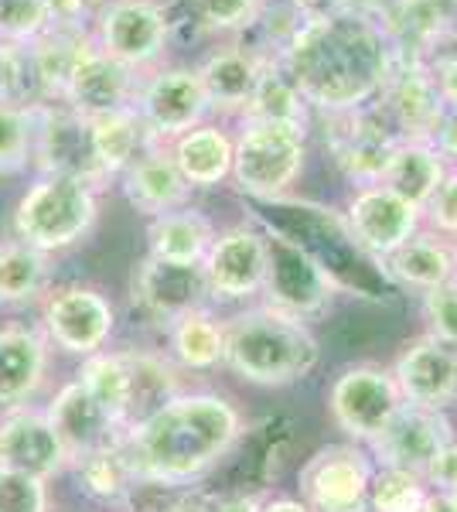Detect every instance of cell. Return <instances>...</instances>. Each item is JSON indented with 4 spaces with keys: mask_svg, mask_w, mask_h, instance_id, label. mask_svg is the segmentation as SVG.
<instances>
[{
    "mask_svg": "<svg viewBox=\"0 0 457 512\" xmlns=\"http://www.w3.org/2000/svg\"><path fill=\"white\" fill-rule=\"evenodd\" d=\"M280 65L314 117H331L376 103L393 69V45L376 21L338 11L307 14Z\"/></svg>",
    "mask_w": 457,
    "mask_h": 512,
    "instance_id": "obj_1",
    "label": "cell"
},
{
    "mask_svg": "<svg viewBox=\"0 0 457 512\" xmlns=\"http://www.w3.org/2000/svg\"><path fill=\"white\" fill-rule=\"evenodd\" d=\"M243 420L226 396L178 393L123 434V451L144 485H185L229 458Z\"/></svg>",
    "mask_w": 457,
    "mask_h": 512,
    "instance_id": "obj_2",
    "label": "cell"
},
{
    "mask_svg": "<svg viewBox=\"0 0 457 512\" xmlns=\"http://www.w3.org/2000/svg\"><path fill=\"white\" fill-rule=\"evenodd\" d=\"M249 222L270 236L287 239L307 260L318 263V270L335 284V291L365 297V301H389L396 291L393 277L386 274L382 260H376L355 239L345 212L328 209L304 198H273V202H249Z\"/></svg>",
    "mask_w": 457,
    "mask_h": 512,
    "instance_id": "obj_3",
    "label": "cell"
},
{
    "mask_svg": "<svg viewBox=\"0 0 457 512\" xmlns=\"http://www.w3.org/2000/svg\"><path fill=\"white\" fill-rule=\"evenodd\" d=\"M222 366L256 386H290L318 366L321 345L301 318L263 304L232 315L222 325Z\"/></svg>",
    "mask_w": 457,
    "mask_h": 512,
    "instance_id": "obj_4",
    "label": "cell"
},
{
    "mask_svg": "<svg viewBox=\"0 0 457 512\" xmlns=\"http://www.w3.org/2000/svg\"><path fill=\"white\" fill-rule=\"evenodd\" d=\"M99 222V188L69 175H35L14 202L11 233L41 253L86 243Z\"/></svg>",
    "mask_w": 457,
    "mask_h": 512,
    "instance_id": "obj_5",
    "label": "cell"
},
{
    "mask_svg": "<svg viewBox=\"0 0 457 512\" xmlns=\"http://www.w3.org/2000/svg\"><path fill=\"white\" fill-rule=\"evenodd\" d=\"M307 137H311V127H301V123L239 120L232 188L246 202L284 198L304 175Z\"/></svg>",
    "mask_w": 457,
    "mask_h": 512,
    "instance_id": "obj_6",
    "label": "cell"
},
{
    "mask_svg": "<svg viewBox=\"0 0 457 512\" xmlns=\"http://www.w3.org/2000/svg\"><path fill=\"white\" fill-rule=\"evenodd\" d=\"M93 45L113 62L127 65L137 76H147L168 62L174 31L164 0H103L89 24Z\"/></svg>",
    "mask_w": 457,
    "mask_h": 512,
    "instance_id": "obj_7",
    "label": "cell"
},
{
    "mask_svg": "<svg viewBox=\"0 0 457 512\" xmlns=\"http://www.w3.org/2000/svg\"><path fill=\"white\" fill-rule=\"evenodd\" d=\"M134 110L154 144H171L191 127L212 120V103L195 62H164L137 82Z\"/></svg>",
    "mask_w": 457,
    "mask_h": 512,
    "instance_id": "obj_8",
    "label": "cell"
},
{
    "mask_svg": "<svg viewBox=\"0 0 457 512\" xmlns=\"http://www.w3.org/2000/svg\"><path fill=\"white\" fill-rule=\"evenodd\" d=\"M35 175H69L89 181L103 192L113 185L103 175L93 147V127L65 103H35V154H31Z\"/></svg>",
    "mask_w": 457,
    "mask_h": 512,
    "instance_id": "obj_9",
    "label": "cell"
},
{
    "mask_svg": "<svg viewBox=\"0 0 457 512\" xmlns=\"http://www.w3.org/2000/svg\"><path fill=\"white\" fill-rule=\"evenodd\" d=\"M324 123V147H328L335 168L342 171L348 185H376L386 175V164L393 158L396 130L389 127L379 106H365L352 113H331V117H314Z\"/></svg>",
    "mask_w": 457,
    "mask_h": 512,
    "instance_id": "obj_10",
    "label": "cell"
},
{
    "mask_svg": "<svg viewBox=\"0 0 457 512\" xmlns=\"http://www.w3.org/2000/svg\"><path fill=\"white\" fill-rule=\"evenodd\" d=\"M130 301L144 321L171 328L191 311H202L212 294L202 263H168L157 256H144L130 277Z\"/></svg>",
    "mask_w": 457,
    "mask_h": 512,
    "instance_id": "obj_11",
    "label": "cell"
},
{
    "mask_svg": "<svg viewBox=\"0 0 457 512\" xmlns=\"http://www.w3.org/2000/svg\"><path fill=\"white\" fill-rule=\"evenodd\" d=\"M328 407L335 424L348 437L372 444L386 431V424L403 407V393L396 376L379 366H352L331 383Z\"/></svg>",
    "mask_w": 457,
    "mask_h": 512,
    "instance_id": "obj_12",
    "label": "cell"
},
{
    "mask_svg": "<svg viewBox=\"0 0 457 512\" xmlns=\"http://www.w3.org/2000/svg\"><path fill=\"white\" fill-rule=\"evenodd\" d=\"M267 233L256 222L219 229L202 260V274L212 301H246L267 284Z\"/></svg>",
    "mask_w": 457,
    "mask_h": 512,
    "instance_id": "obj_13",
    "label": "cell"
},
{
    "mask_svg": "<svg viewBox=\"0 0 457 512\" xmlns=\"http://www.w3.org/2000/svg\"><path fill=\"white\" fill-rule=\"evenodd\" d=\"M369 454L352 444H331L301 468V502L311 512H369Z\"/></svg>",
    "mask_w": 457,
    "mask_h": 512,
    "instance_id": "obj_14",
    "label": "cell"
},
{
    "mask_svg": "<svg viewBox=\"0 0 457 512\" xmlns=\"http://www.w3.org/2000/svg\"><path fill=\"white\" fill-rule=\"evenodd\" d=\"M376 106L400 140H434L437 123L444 117V99L434 86L427 59L393 52V69Z\"/></svg>",
    "mask_w": 457,
    "mask_h": 512,
    "instance_id": "obj_15",
    "label": "cell"
},
{
    "mask_svg": "<svg viewBox=\"0 0 457 512\" xmlns=\"http://www.w3.org/2000/svg\"><path fill=\"white\" fill-rule=\"evenodd\" d=\"M41 325H45L48 342H55L62 352L72 355H96L110 342L116 315L113 304L106 301L96 287H58L45 297L41 308Z\"/></svg>",
    "mask_w": 457,
    "mask_h": 512,
    "instance_id": "obj_16",
    "label": "cell"
},
{
    "mask_svg": "<svg viewBox=\"0 0 457 512\" xmlns=\"http://www.w3.org/2000/svg\"><path fill=\"white\" fill-rule=\"evenodd\" d=\"M345 219L352 226L362 250H369L376 260H386L396 253L410 236L423 229V212L403 195H396L389 185H355L345 202Z\"/></svg>",
    "mask_w": 457,
    "mask_h": 512,
    "instance_id": "obj_17",
    "label": "cell"
},
{
    "mask_svg": "<svg viewBox=\"0 0 457 512\" xmlns=\"http://www.w3.org/2000/svg\"><path fill=\"white\" fill-rule=\"evenodd\" d=\"M451 441H454V427L444 410L403 400L396 417L389 420L386 431L369 448L372 458L379 461V468H403V472L427 478V468L434 465V458Z\"/></svg>",
    "mask_w": 457,
    "mask_h": 512,
    "instance_id": "obj_18",
    "label": "cell"
},
{
    "mask_svg": "<svg viewBox=\"0 0 457 512\" xmlns=\"http://www.w3.org/2000/svg\"><path fill=\"white\" fill-rule=\"evenodd\" d=\"M267 65L270 62L263 59V55H256L253 48L239 38L215 41V45L205 48L202 59L195 62V69H198V76H202L205 93H209L212 117L232 120V123L243 117Z\"/></svg>",
    "mask_w": 457,
    "mask_h": 512,
    "instance_id": "obj_19",
    "label": "cell"
},
{
    "mask_svg": "<svg viewBox=\"0 0 457 512\" xmlns=\"http://www.w3.org/2000/svg\"><path fill=\"white\" fill-rule=\"evenodd\" d=\"M267 250H270V263H267V284H263L267 301L273 308L287 311V315L301 321L321 315L331 304V297H335V284L321 274L318 263L307 260L287 239L270 233H267Z\"/></svg>",
    "mask_w": 457,
    "mask_h": 512,
    "instance_id": "obj_20",
    "label": "cell"
},
{
    "mask_svg": "<svg viewBox=\"0 0 457 512\" xmlns=\"http://www.w3.org/2000/svg\"><path fill=\"white\" fill-rule=\"evenodd\" d=\"M406 403L444 410L457 403V342L434 332L413 338L393 366Z\"/></svg>",
    "mask_w": 457,
    "mask_h": 512,
    "instance_id": "obj_21",
    "label": "cell"
},
{
    "mask_svg": "<svg viewBox=\"0 0 457 512\" xmlns=\"http://www.w3.org/2000/svg\"><path fill=\"white\" fill-rule=\"evenodd\" d=\"M65 465H69V451L45 414L18 407L0 417V468H14L48 482Z\"/></svg>",
    "mask_w": 457,
    "mask_h": 512,
    "instance_id": "obj_22",
    "label": "cell"
},
{
    "mask_svg": "<svg viewBox=\"0 0 457 512\" xmlns=\"http://www.w3.org/2000/svg\"><path fill=\"white\" fill-rule=\"evenodd\" d=\"M113 185L120 188L130 209L140 212L147 222L181 209V205H191V185L181 178L168 144H151Z\"/></svg>",
    "mask_w": 457,
    "mask_h": 512,
    "instance_id": "obj_23",
    "label": "cell"
},
{
    "mask_svg": "<svg viewBox=\"0 0 457 512\" xmlns=\"http://www.w3.org/2000/svg\"><path fill=\"white\" fill-rule=\"evenodd\" d=\"M45 417L52 420L55 434L62 437L65 451H69V461L82 458V454L113 448V444H120L123 434H127V427L116 424L93 396L86 393V386H82L79 379H72L69 386H62V390L55 393Z\"/></svg>",
    "mask_w": 457,
    "mask_h": 512,
    "instance_id": "obj_24",
    "label": "cell"
},
{
    "mask_svg": "<svg viewBox=\"0 0 457 512\" xmlns=\"http://www.w3.org/2000/svg\"><path fill=\"white\" fill-rule=\"evenodd\" d=\"M181 178L191 185V192H212L232 181V161H236V127L229 120H205L191 127L188 134L174 137L168 144Z\"/></svg>",
    "mask_w": 457,
    "mask_h": 512,
    "instance_id": "obj_25",
    "label": "cell"
},
{
    "mask_svg": "<svg viewBox=\"0 0 457 512\" xmlns=\"http://www.w3.org/2000/svg\"><path fill=\"white\" fill-rule=\"evenodd\" d=\"M137 82L140 76L130 72L127 65L113 62L110 55H103L93 45L82 62L76 65V72L69 76V86L58 103L72 106L82 117H99V113H113L123 106H134L137 96Z\"/></svg>",
    "mask_w": 457,
    "mask_h": 512,
    "instance_id": "obj_26",
    "label": "cell"
},
{
    "mask_svg": "<svg viewBox=\"0 0 457 512\" xmlns=\"http://www.w3.org/2000/svg\"><path fill=\"white\" fill-rule=\"evenodd\" d=\"M174 45H215L246 35L267 0H164Z\"/></svg>",
    "mask_w": 457,
    "mask_h": 512,
    "instance_id": "obj_27",
    "label": "cell"
},
{
    "mask_svg": "<svg viewBox=\"0 0 457 512\" xmlns=\"http://www.w3.org/2000/svg\"><path fill=\"white\" fill-rule=\"evenodd\" d=\"M48 369V338L35 328H0V410H18Z\"/></svg>",
    "mask_w": 457,
    "mask_h": 512,
    "instance_id": "obj_28",
    "label": "cell"
},
{
    "mask_svg": "<svg viewBox=\"0 0 457 512\" xmlns=\"http://www.w3.org/2000/svg\"><path fill=\"white\" fill-rule=\"evenodd\" d=\"M382 267L396 287H413V291L427 294L457 277V239L440 236L434 229H420L400 250L389 253Z\"/></svg>",
    "mask_w": 457,
    "mask_h": 512,
    "instance_id": "obj_29",
    "label": "cell"
},
{
    "mask_svg": "<svg viewBox=\"0 0 457 512\" xmlns=\"http://www.w3.org/2000/svg\"><path fill=\"white\" fill-rule=\"evenodd\" d=\"M24 48H28L35 99L38 103H58L82 55L93 48V35L82 28H48L38 41Z\"/></svg>",
    "mask_w": 457,
    "mask_h": 512,
    "instance_id": "obj_30",
    "label": "cell"
},
{
    "mask_svg": "<svg viewBox=\"0 0 457 512\" xmlns=\"http://www.w3.org/2000/svg\"><path fill=\"white\" fill-rule=\"evenodd\" d=\"M215 222L195 205H181L147 222V256L168 263H202L215 239Z\"/></svg>",
    "mask_w": 457,
    "mask_h": 512,
    "instance_id": "obj_31",
    "label": "cell"
},
{
    "mask_svg": "<svg viewBox=\"0 0 457 512\" xmlns=\"http://www.w3.org/2000/svg\"><path fill=\"white\" fill-rule=\"evenodd\" d=\"M89 127H93L96 161H99V168H103V175L110 181L120 178L123 171H127L130 164H134L140 154L154 144L134 106H123V110L89 117Z\"/></svg>",
    "mask_w": 457,
    "mask_h": 512,
    "instance_id": "obj_32",
    "label": "cell"
},
{
    "mask_svg": "<svg viewBox=\"0 0 457 512\" xmlns=\"http://www.w3.org/2000/svg\"><path fill=\"white\" fill-rule=\"evenodd\" d=\"M447 168H451V164L440 158L430 140H400L393 158L386 164L382 185H389L396 195H403L406 202H413L423 212V205L430 202V195H434L437 185L444 181Z\"/></svg>",
    "mask_w": 457,
    "mask_h": 512,
    "instance_id": "obj_33",
    "label": "cell"
},
{
    "mask_svg": "<svg viewBox=\"0 0 457 512\" xmlns=\"http://www.w3.org/2000/svg\"><path fill=\"white\" fill-rule=\"evenodd\" d=\"M76 468V478H79V489L89 495V499L103 502V506H123L130 502L140 485V478L130 465L127 451H123V441L113 444V448H103V451H93V454H82V458L69 461Z\"/></svg>",
    "mask_w": 457,
    "mask_h": 512,
    "instance_id": "obj_34",
    "label": "cell"
},
{
    "mask_svg": "<svg viewBox=\"0 0 457 512\" xmlns=\"http://www.w3.org/2000/svg\"><path fill=\"white\" fill-rule=\"evenodd\" d=\"M76 379L86 386L99 407L110 414L116 424L130 427V407H134V373H130L127 352H96L86 355Z\"/></svg>",
    "mask_w": 457,
    "mask_h": 512,
    "instance_id": "obj_35",
    "label": "cell"
},
{
    "mask_svg": "<svg viewBox=\"0 0 457 512\" xmlns=\"http://www.w3.org/2000/svg\"><path fill=\"white\" fill-rule=\"evenodd\" d=\"M52 267L48 253L21 239L0 243V304H31L45 294Z\"/></svg>",
    "mask_w": 457,
    "mask_h": 512,
    "instance_id": "obj_36",
    "label": "cell"
},
{
    "mask_svg": "<svg viewBox=\"0 0 457 512\" xmlns=\"http://www.w3.org/2000/svg\"><path fill=\"white\" fill-rule=\"evenodd\" d=\"M239 120H270V123H301V127H311L314 113L311 106L304 103L301 89L290 82L280 62H270L260 76V86H256L253 99H249L246 113ZM236 120V123H239Z\"/></svg>",
    "mask_w": 457,
    "mask_h": 512,
    "instance_id": "obj_37",
    "label": "cell"
},
{
    "mask_svg": "<svg viewBox=\"0 0 457 512\" xmlns=\"http://www.w3.org/2000/svg\"><path fill=\"white\" fill-rule=\"evenodd\" d=\"M171 332V352L185 369H215L222 366V352H226V335L222 325L209 311H191L181 321H174Z\"/></svg>",
    "mask_w": 457,
    "mask_h": 512,
    "instance_id": "obj_38",
    "label": "cell"
},
{
    "mask_svg": "<svg viewBox=\"0 0 457 512\" xmlns=\"http://www.w3.org/2000/svg\"><path fill=\"white\" fill-rule=\"evenodd\" d=\"M35 154V106L0 103V175L31 168Z\"/></svg>",
    "mask_w": 457,
    "mask_h": 512,
    "instance_id": "obj_39",
    "label": "cell"
},
{
    "mask_svg": "<svg viewBox=\"0 0 457 512\" xmlns=\"http://www.w3.org/2000/svg\"><path fill=\"white\" fill-rule=\"evenodd\" d=\"M427 478L403 468H379L369 485V512H420L427 502Z\"/></svg>",
    "mask_w": 457,
    "mask_h": 512,
    "instance_id": "obj_40",
    "label": "cell"
},
{
    "mask_svg": "<svg viewBox=\"0 0 457 512\" xmlns=\"http://www.w3.org/2000/svg\"><path fill=\"white\" fill-rule=\"evenodd\" d=\"M52 28L41 0H0V38L7 45H31Z\"/></svg>",
    "mask_w": 457,
    "mask_h": 512,
    "instance_id": "obj_41",
    "label": "cell"
},
{
    "mask_svg": "<svg viewBox=\"0 0 457 512\" xmlns=\"http://www.w3.org/2000/svg\"><path fill=\"white\" fill-rule=\"evenodd\" d=\"M0 512H48L45 482L14 468H0Z\"/></svg>",
    "mask_w": 457,
    "mask_h": 512,
    "instance_id": "obj_42",
    "label": "cell"
},
{
    "mask_svg": "<svg viewBox=\"0 0 457 512\" xmlns=\"http://www.w3.org/2000/svg\"><path fill=\"white\" fill-rule=\"evenodd\" d=\"M423 229H434L440 236L457 239V164L447 168L437 192L423 205Z\"/></svg>",
    "mask_w": 457,
    "mask_h": 512,
    "instance_id": "obj_43",
    "label": "cell"
},
{
    "mask_svg": "<svg viewBox=\"0 0 457 512\" xmlns=\"http://www.w3.org/2000/svg\"><path fill=\"white\" fill-rule=\"evenodd\" d=\"M420 308H423V318H427L430 332L457 342V277L423 294Z\"/></svg>",
    "mask_w": 457,
    "mask_h": 512,
    "instance_id": "obj_44",
    "label": "cell"
},
{
    "mask_svg": "<svg viewBox=\"0 0 457 512\" xmlns=\"http://www.w3.org/2000/svg\"><path fill=\"white\" fill-rule=\"evenodd\" d=\"M52 18V28H82L89 31L103 0H41Z\"/></svg>",
    "mask_w": 457,
    "mask_h": 512,
    "instance_id": "obj_45",
    "label": "cell"
},
{
    "mask_svg": "<svg viewBox=\"0 0 457 512\" xmlns=\"http://www.w3.org/2000/svg\"><path fill=\"white\" fill-rule=\"evenodd\" d=\"M430 76H434V86L444 106H457V55L454 52H434L427 59Z\"/></svg>",
    "mask_w": 457,
    "mask_h": 512,
    "instance_id": "obj_46",
    "label": "cell"
},
{
    "mask_svg": "<svg viewBox=\"0 0 457 512\" xmlns=\"http://www.w3.org/2000/svg\"><path fill=\"white\" fill-rule=\"evenodd\" d=\"M427 482L434 485L437 492H454L457 495V441H451L434 458V465L427 468Z\"/></svg>",
    "mask_w": 457,
    "mask_h": 512,
    "instance_id": "obj_47",
    "label": "cell"
},
{
    "mask_svg": "<svg viewBox=\"0 0 457 512\" xmlns=\"http://www.w3.org/2000/svg\"><path fill=\"white\" fill-rule=\"evenodd\" d=\"M430 144H434L440 158L454 168V164H457V106H444V117H440Z\"/></svg>",
    "mask_w": 457,
    "mask_h": 512,
    "instance_id": "obj_48",
    "label": "cell"
},
{
    "mask_svg": "<svg viewBox=\"0 0 457 512\" xmlns=\"http://www.w3.org/2000/svg\"><path fill=\"white\" fill-rule=\"evenodd\" d=\"M396 0H331L328 11H338V14H352V18H362V21H376L382 28V21H386L389 7H393Z\"/></svg>",
    "mask_w": 457,
    "mask_h": 512,
    "instance_id": "obj_49",
    "label": "cell"
},
{
    "mask_svg": "<svg viewBox=\"0 0 457 512\" xmlns=\"http://www.w3.org/2000/svg\"><path fill=\"white\" fill-rule=\"evenodd\" d=\"M209 512H263V499L256 492H215Z\"/></svg>",
    "mask_w": 457,
    "mask_h": 512,
    "instance_id": "obj_50",
    "label": "cell"
},
{
    "mask_svg": "<svg viewBox=\"0 0 457 512\" xmlns=\"http://www.w3.org/2000/svg\"><path fill=\"white\" fill-rule=\"evenodd\" d=\"M157 512H209V492H191V495H178L168 506H161Z\"/></svg>",
    "mask_w": 457,
    "mask_h": 512,
    "instance_id": "obj_51",
    "label": "cell"
},
{
    "mask_svg": "<svg viewBox=\"0 0 457 512\" xmlns=\"http://www.w3.org/2000/svg\"><path fill=\"white\" fill-rule=\"evenodd\" d=\"M420 512H457V495L454 492H430Z\"/></svg>",
    "mask_w": 457,
    "mask_h": 512,
    "instance_id": "obj_52",
    "label": "cell"
},
{
    "mask_svg": "<svg viewBox=\"0 0 457 512\" xmlns=\"http://www.w3.org/2000/svg\"><path fill=\"white\" fill-rule=\"evenodd\" d=\"M263 512H311L301 499H270L263 502Z\"/></svg>",
    "mask_w": 457,
    "mask_h": 512,
    "instance_id": "obj_53",
    "label": "cell"
},
{
    "mask_svg": "<svg viewBox=\"0 0 457 512\" xmlns=\"http://www.w3.org/2000/svg\"><path fill=\"white\" fill-rule=\"evenodd\" d=\"M290 7H294V11H301L304 18L307 14H324L331 7V0H287Z\"/></svg>",
    "mask_w": 457,
    "mask_h": 512,
    "instance_id": "obj_54",
    "label": "cell"
},
{
    "mask_svg": "<svg viewBox=\"0 0 457 512\" xmlns=\"http://www.w3.org/2000/svg\"><path fill=\"white\" fill-rule=\"evenodd\" d=\"M273 444H277V434H267V441H263V451H267V454H273V451H277V448H273ZM256 461H263V468H267V475H277V461H273V458H249V465H256Z\"/></svg>",
    "mask_w": 457,
    "mask_h": 512,
    "instance_id": "obj_55",
    "label": "cell"
},
{
    "mask_svg": "<svg viewBox=\"0 0 457 512\" xmlns=\"http://www.w3.org/2000/svg\"><path fill=\"white\" fill-rule=\"evenodd\" d=\"M437 52H454V55H457V21L451 24V31L444 35V41H440Z\"/></svg>",
    "mask_w": 457,
    "mask_h": 512,
    "instance_id": "obj_56",
    "label": "cell"
}]
</instances>
